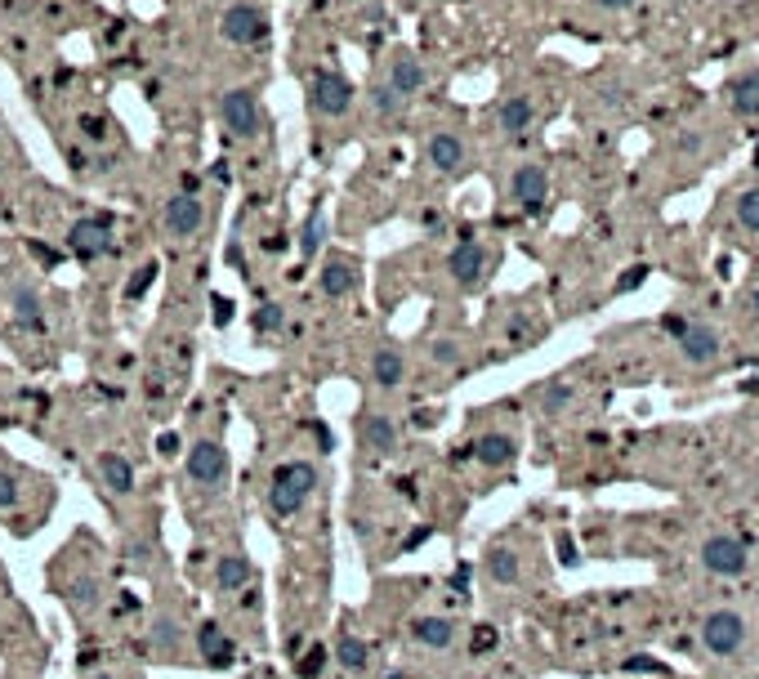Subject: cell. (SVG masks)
I'll list each match as a JSON object with an SVG mask.
<instances>
[{
  "label": "cell",
  "instance_id": "cell-39",
  "mask_svg": "<svg viewBox=\"0 0 759 679\" xmlns=\"http://www.w3.org/2000/svg\"><path fill=\"white\" fill-rule=\"evenodd\" d=\"M81 130H85V135H90V139H103V135H108L103 117H81Z\"/></svg>",
  "mask_w": 759,
  "mask_h": 679
},
{
  "label": "cell",
  "instance_id": "cell-15",
  "mask_svg": "<svg viewBox=\"0 0 759 679\" xmlns=\"http://www.w3.org/2000/svg\"><path fill=\"white\" fill-rule=\"evenodd\" d=\"M474 456H478V465H487V470H505V465H514L518 443L509 434H483L474 443Z\"/></svg>",
  "mask_w": 759,
  "mask_h": 679
},
{
  "label": "cell",
  "instance_id": "cell-18",
  "mask_svg": "<svg viewBox=\"0 0 759 679\" xmlns=\"http://www.w3.org/2000/svg\"><path fill=\"white\" fill-rule=\"evenodd\" d=\"M362 447L376 456H393V447H398V434H393L389 416H380V411H371V416H362Z\"/></svg>",
  "mask_w": 759,
  "mask_h": 679
},
{
  "label": "cell",
  "instance_id": "cell-26",
  "mask_svg": "<svg viewBox=\"0 0 759 679\" xmlns=\"http://www.w3.org/2000/svg\"><path fill=\"white\" fill-rule=\"evenodd\" d=\"M322 242H326V215H322V206H313L300 228V260H313V255L322 251Z\"/></svg>",
  "mask_w": 759,
  "mask_h": 679
},
{
  "label": "cell",
  "instance_id": "cell-27",
  "mask_svg": "<svg viewBox=\"0 0 759 679\" xmlns=\"http://www.w3.org/2000/svg\"><path fill=\"white\" fill-rule=\"evenodd\" d=\"M518 572H523V568H518V554L514 550H505V545H501V550L487 554V577H492L496 586H514Z\"/></svg>",
  "mask_w": 759,
  "mask_h": 679
},
{
  "label": "cell",
  "instance_id": "cell-41",
  "mask_svg": "<svg viewBox=\"0 0 759 679\" xmlns=\"http://www.w3.org/2000/svg\"><path fill=\"white\" fill-rule=\"evenodd\" d=\"M496 644V635H492V626H483V635H474V653H487V648Z\"/></svg>",
  "mask_w": 759,
  "mask_h": 679
},
{
  "label": "cell",
  "instance_id": "cell-25",
  "mask_svg": "<svg viewBox=\"0 0 759 679\" xmlns=\"http://www.w3.org/2000/svg\"><path fill=\"white\" fill-rule=\"evenodd\" d=\"M215 581H219V590H242L246 581H251V559H246V554H224L215 568Z\"/></svg>",
  "mask_w": 759,
  "mask_h": 679
},
{
  "label": "cell",
  "instance_id": "cell-17",
  "mask_svg": "<svg viewBox=\"0 0 759 679\" xmlns=\"http://www.w3.org/2000/svg\"><path fill=\"white\" fill-rule=\"evenodd\" d=\"M197 653H201V662L206 666H228L237 657V648L219 626H201L197 630Z\"/></svg>",
  "mask_w": 759,
  "mask_h": 679
},
{
  "label": "cell",
  "instance_id": "cell-28",
  "mask_svg": "<svg viewBox=\"0 0 759 679\" xmlns=\"http://www.w3.org/2000/svg\"><path fill=\"white\" fill-rule=\"evenodd\" d=\"M733 108L742 117H759V72H746L742 81L733 85Z\"/></svg>",
  "mask_w": 759,
  "mask_h": 679
},
{
  "label": "cell",
  "instance_id": "cell-48",
  "mask_svg": "<svg viewBox=\"0 0 759 679\" xmlns=\"http://www.w3.org/2000/svg\"><path fill=\"white\" fill-rule=\"evenodd\" d=\"M90 679H112V675H90Z\"/></svg>",
  "mask_w": 759,
  "mask_h": 679
},
{
  "label": "cell",
  "instance_id": "cell-11",
  "mask_svg": "<svg viewBox=\"0 0 759 679\" xmlns=\"http://www.w3.org/2000/svg\"><path fill=\"white\" fill-rule=\"evenodd\" d=\"M509 193H514V202L523 210H541L545 197H550V175H545V166H518L514 179H509Z\"/></svg>",
  "mask_w": 759,
  "mask_h": 679
},
{
  "label": "cell",
  "instance_id": "cell-10",
  "mask_svg": "<svg viewBox=\"0 0 759 679\" xmlns=\"http://www.w3.org/2000/svg\"><path fill=\"white\" fill-rule=\"evenodd\" d=\"M206 224V206H201L197 193H179L166 202V228L179 237V242H188V237H197V228Z\"/></svg>",
  "mask_w": 759,
  "mask_h": 679
},
{
  "label": "cell",
  "instance_id": "cell-20",
  "mask_svg": "<svg viewBox=\"0 0 759 679\" xmlns=\"http://www.w3.org/2000/svg\"><path fill=\"white\" fill-rule=\"evenodd\" d=\"M429 166L443 170V175H451V170H460V161H465V143H460L456 135H447V130H438L434 139H429Z\"/></svg>",
  "mask_w": 759,
  "mask_h": 679
},
{
  "label": "cell",
  "instance_id": "cell-19",
  "mask_svg": "<svg viewBox=\"0 0 759 679\" xmlns=\"http://www.w3.org/2000/svg\"><path fill=\"white\" fill-rule=\"evenodd\" d=\"M411 639L420 648H451L456 644V626L447 617H416L411 621Z\"/></svg>",
  "mask_w": 759,
  "mask_h": 679
},
{
  "label": "cell",
  "instance_id": "cell-31",
  "mask_svg": "<svg viewBox=\"0 0 759 679\" xmlns=\"http://www.w3.org/2000/svg\"><path fill=\"white\" fill-rule=\"evenodd\" d=\"M737 224L751 228V233H759V188H751V193L737 197Z\"/></svg>",
  "mask_w": 759,
  "mask_h": 679
},
{
  "label": "cell",
  "instance_id": "cell-47",
  "mask_svg": "<svg viewBox=\"0 0 759 679\" xmlns=\"http://www.w3.org/2000/svg\"><path fill=\"white\" fill-rule=\"evenodd\" d=\"M751 309H755V318H759V286H755V295H751Z\"/></svg>",
  "mask_w": 759,
  "mask_h": 679
},
{
  "label": "cell",
  "instance_id": "cell-42",
  "mask_svg": "<svg viewBox=\"0 0 759 679\" xmlns=\"http://www.w3.org/2000/svg\"><path fill=\"white\" fill-rule=\"evenodd\" d=\"M626 671H657V662H652V657H630Z\"/></svg>",
  "mask_w": 759,
  "mask_h": 679
},
{
  "label": "cell",
  "instance_id": "cell-2",
  "mask_svg": "<svg viewBox=\"0 0 759 679\" xmlns=\"http://www.w3.org/2000/svg\"><path fill=\"white\" fill-rule=\"evenodd\" d=\"M701 644H706V653H715V657H733L737 648L746 644V617L733 608L710 612V617L701 621Z\"/></svg>",
  "mask_w": 759,
  "mask_h": 679
},
{
  "label": "cell",
  "instance_id": "cell-3",
  "mask_svg": "<svg viewBox=\"0 0 759 679\" xmlns=\"http://www.w3.org/2000/svg\"><path fill=\"white\" fill-rule=\"evenodd\" d=\"M188 478L197 487H206V492H219V487L228 483V452L224 443H215V438H201V443L188 447Z\"/></svg>",
  "mask_w": 759,
  "mask_h": 679
},
{
  "label": "cell",
  "instance_id": "cell-8",
  "mask_svg": "<svg viewBox=\"0 0 759 679\" xmlns=\"http://www.w3.org/2000/svg\"><path fill=\"white\" fill-rule=\"evenodd\" d=\"M447 273L456 277L460 291H474V286L487 277V251H483L478 242H469V237H465V242H460L456 251L447 255Z\"/></svg>",
  "mask_w": 759,
  "mask_h": 679
},
{
  "label": "cell",
  "instance_id": "cell-38",
  "mask_svg": "<svg viewBox=\"0 0 759 679\" xmlns=\"http://www.w3.org/2000/svg\"><path fill=\"white\" fill-rule=\"evenodd\" d=\"M76 599L81 604H99V586L94 581H76Z\"/></svg>",
  "mask_w": 759,
  "mask_h": 679
},
{
  "label": "cell",
  "instance_id": "cell-35",
  "mask_svg": "<svg viewBox=\"0 0 759 679\" xmlns=\"http://www.w3.org/2000/svg\"><path fill=\"white\" fill-rule=\"evenodd\" d=\"M429 358H434V362H443V367H451V362L460 358V344H456V340H438L434 349H429Z\"/></svg>",
  "mask_w": 759,
  "mask_h": 679
},
{
  "label": "cell",
  "instance_id": "cell-7",
  "mask_svg": "<svg viewBox=\"0 0 759 679\" xmlns=\"http://www.w3.org/2000/svg\"><path fill=\"white\" fill-rule=\"evenodd\" d=\"M349 103H353L349 76H340V72H317L313 76V108L322 112V117H344Z\"/></svg>",
  "mask_w": 759,
  "mask_h": 679
},
{
  "label": "cell",
  "instance_id": "cell-9",
  "mask_svg": "<svg viewBox=\"0 0 759 679\" xmlns=\"http://www.w3.org/2000/svg\"><path fill=\"white\" fill-rule=\"evenodd\" d=\"M67 242H72V251L81 255V260H99V255H108L112 246V228L108 219H76L72 233H67Z\"/></svg>",
  "mask_w": 759,
  "mask_h": 679
},
{
  "label": "cell",
  "instance_id": "cell-43",
  "mask_svg": "<svg viewBox=\"0 0 759 679\" xmlns=\"http://www.w3.org/2000/svg\"><path fill=\"white\" fill-rule=\"evenodd\" d=\"M643 273H648V269H630V277H621L617 291H630V286H639V282H643Z\"/></svg>",
  "mask_w": 759,
  "mask_h": 679
},
{
  "label": "cell",
  "instance_id": "cell-32",
  "mask_svg": "<svg viewBox=\"0 0 759 679\" xmlns=\"http://www.w3.org/2000/svg\"><path fill=\"white\" fill-rule=\"evenodd\" d=\"M282 322H286L282 304H264V309L255 313V331H259V336H273V331H282Z\"/></svg>",
  "mask_w": 759,
  "mask_h": 679
},
{
  "label": "cell",
  "instance_id": "cell-30",
  "mask_svg": "<svg viewBox=\"0 0 759 679\" xmlns=\"http://www.w3.org/2000/svg\"><path fill=\"white\" fill-rule=\"evenodd\" d=\"M568 403H572V385H568V380H554V385L541 394V411H545V416H559Z\"/></svg>",
  "mask_w": 759,
  "mask_h": 679
},
{
  "label": "cell",
  "instance_id": "cell-6",
  "mask_svg": "<svg viewBox=\"0 0 759 679\" xmlns=\"http://www.w3.org/2000/svg\"><path fill=\"white\" fill-rule=\"evenodd\" d=\"M224 126L233 139H255L259 135V103L255 90H228L224 94Z\"/></svg>",
  "mask_w": 759,
  "mask_h": 679
},
{
  "label": "cell",
  "instance_id": "cell-12",
  "mask_svg": "<svg viewBox=\"0 0 759 679\" xmlns=\"http://www.w3.org/2000/svg\"><path fill=\"white\" fill-rule=\"evenodd\" d=\"M9 313H14V322L23 331H45V304H41V295H36L27 282L9 286Z\"/></svg>",
  "mask_w": 759,
  "mask_h": 679
},
{
  "label": "cell",
  "instance_id": "cell-45",
  "mask_svg": "<svg viewBox=\"0 0 759 679\" xmlns=\"http://www.w3.org/2000/svg\"><path fill=\"white\" fill-rule=\"evenodd\" d=\"M666 331H675V336H684V331H688V322H684V318H666Z\"/></svg>",
  "mask_w": 759,
  "mask_h": 679
},
{
  "label": "cell",
  "instance_id": "cell-13",
  "mask_svg": "<svg viewBox=\"0 0 759 679\" xmlns=\"http://www.w3.org/2000/svg\"><path fill=\"white\" fill-rule=\"evenodd\" d=\"M389 90L398 94V99H411V94H420V90H425V63H420L416 54L402 50L398 59H393V68H389Z\"/></svg>",
  "mask_w": 759,
  "mask_h": 679
},
{
  "label": "cell",
  "instance_id": "cell-44",
  "mask_svg": "<svg viewBox=\"0 0 759 679\" xmlns=\"http://www.w3.org/2000/svg\"><path fill=\"white\" fill-rule=\"evenodd\" d=\"M175 447H179V438H175V434L161 438V456H175Z\"/></svg>",
  "mask_w": 759,
  "mask_h": 679
},
{
  "label": "cell",
  "instance_id": "cell-36",
  "mask_svg": "<svg viewBox=\"0 0 759 679\" xmlns=\"http://www.w3.org/2000/svg\"><path fill=\"white\" fill-rule=\"evenodd\" d=\"M322 666H326V653H322V648H313V653L300 662V679H317V675H322Z\"/></svg>",
  "mask_w": 759,
  "mask_h": 679
},
{
  "label": "cell",
  "instance_id": "cell-22",
  "mask_svg": "<svg viewBox=\"0 0 759 679\" xmlns=\"http://www.w3.org/2000/svg\"><path fill=\"white\" fill-rule=\"evenodd\" d=\"M679 349H684L688 362H710V358H719V336L710 327H688L684 336H679Z\"/></svg>",
  "mask_w": 759,
  "mask_h": 679
},
{
  "label": "cell",
  "instance_id": "cell-21",
  "mask_svg": "<svg viewBox=\"0 0 759 679\" xmlns=\"http://www.w3.org/2000/svg\"><path fill=\"white\" fill-rule=\"evenodd\" d=\"M99 474H103V483H108V492H117V496L134 492V465L121 452H103L99 456Z\"/></svg>",
  "mask_w": 759,
  "mask_h": 679
},
{
  "label": "cell",
  "instance_id": "cell-46",
  "mask_svg": "<svg viewBox=\"0 0 759 679\" xmlns=\"http://www.w3.org/2000/svg\"><path fill=\"white\" fill-rule=\"evenodd\" d=\"M603 9H626V5H634V0H599Z\"/></svg>",
  "mask_w": 759,
  "mask_h": 679
},
{
  "label": "cell",
  "instance_id": "cell-14",
  "mask_svg": "<svg viewBox=\"0 0 759 679\" xmlns=\"http://www.w3.org/2000/svg\"><path fill=\"white\" fill-rule=\"evenodd\" d=\"M371 380H376L380 389H398L402 380H407V358H402L398 344H380V349L371 353Z\"/></svg>",
  "mask_w": 759,
  "mask_h": 679
},
{
  "label": "cell",
  "instance_id": "cell-33",
  "mask_svg": "<svg viewBox=\"0 0 759 679\" xmlns=\"http://www.w3.org/2000/svg\"><path fill=\"white\" fill-rule=\"evenodd\" d=\"M371 108H376L380 117H393V112L402 108V99L389 90V85H371Z\"/></svg>",
  "mask_w": 759,
  "mask_h": 679
},
{
  "label": "cell",
  "instance_id": "cell-16",
  "mask_svg": "<svg viewBox=\"0 0 759 679\" xmlns=\"http://www.w3.org/2000/svg\"><path fill=\"white\" fill-rule=\"evenodd\" d=\"M317 282H322V295L340 300V295H349L353 286H358V264L344 260V255H335V260H326V269H322Z\"/></svg>",
  "mask_w": 759,
  "mask_h": 679
},
{
  "label": "cell",
  "instance_id": "cell-34",
  "mask_svg": "<svg viewBox=\"0 0 759 679\" xmlns=\"http://www.w3.org/2000/svg\"><path fill=\"white\" fill-rule=\"evenodd\" d=\"M157 273H161L157 264H143V269L130 277V286H126V295H130V300H139V295H143V291H148V286H152V277H157Z\"/></svg>",
  "mask_w": 759,
  "mask_h": 679
},
{
  "label": "cell",
  "instance_id": "cell-40",
  "mask_svg": "<svg viewBox=\"0 0 759 679\" xmlns=\"http://www.w3.org/2000/svg\"><path fill=\"white\" fill-rule=\"evenodd\" d=\"M233 322V300H215V327H228Z\"/></svg>",
  "mask_w": 759,
  "mask_h": 679
},
{
  "label": "cell",
  "instance_id": "cell-4",
  "mask_svg": "<svg viewBox=\"0 0 759 679\" xmlns=\"http://www.w3.org/2000/svg\"><path fill=\"white\" fill-rule=\"evenodd\" d=\"M219 32H224V41H233V45H255L268 36V14L259 5H251V0H237V5L224 9Z\"/></svg>",
  "mask_w": 759,
  "mask_h": 679
},
{
  "label": "cell",
  "instance_id": "cell-37",
  "mask_svg": "<svg viewBox=\"0 0 759 679\" xmlns=\"http://www.w3.org/2000/svg\"><path fill=\"white\" fill-rule=\"evenodd\" d=\"M14 501H18V483H14V474L0 470V510H9Z\"/></svg>",
  "mask_w": 759,
  "mask_h": 679
},
{
  "label": "cell",
  "instance_id": "cell-23",
  "mask_svg": "<svg viewBox=\"0 0 759 679\" xmlns=\"http://www.w3.org/2000/svg\"><path fill=\"white\" fill-rule=\"evenodd\" d=\"M496 117H501V130H505V135H523V130L532 126V99H527V94H509Z\"/></svg>",
  "mask_w": 759,
  "mask_h": 679
},
{
  "label": "cell",
  "instance_id": "cell-1",
  "mask_svg": "<svg viewBox=\"0 0 759 679\" xmlns=\"http://www.w3.org/2000/svg\"><path fill=\"white\" fill-rule=\"evenodd\" d=\"M317 487V465L313 461H286L282 470L273 474V487H268V510L273 514H300L309 505Z\"/></svg>",
  "mask_w": 759,
  "mask_h": 679
},
{
  "label": "cell",
  "instance_id": "cell-24",
  "mask_svg": "<svg viewBox=\"0 0 759 679\" xmlns=\"http://www.w3.org/2000/svg\"><path fill=\"white\" fill-rule=\"evenodd\" d=\"M371 662V644L358 635H340L335 639V666H344V671H362V666Z\"/></svg>",
  "mask_w": 759,
  "mask_h": 679
},
{
  "label": "cell",
  "instance_id": "cell-29",
  "mask_svg": "<svg viewBox=\"0 0 759 679\" xmlns=\"http://www.w3.org/2000/svg\"><path fill=\"white\" fill-rule=\"evenodd\" d=\"M179 639H184V630H179L175 617H157V626H152V644H157L161 657H175L179 653Z\"/></svg>",
  "mask_w": 759,
  "mask_h": 679
},
{
  "label": "cell",
  "instance_id": "cell-5",
  "mask_svg": "<svg viewBox=\"0 0 759 679\" xmlns=\"http://www.w3.org/2000/svg\"><path fill=\"white\" fill-rule=\"evenodd\" d=\"M746 563H751V554L737 537H710L701 545V568L715 572V577H742Z\"/></svg>",
  "mask_w": 759,
  "mask_h": 679
}]
</instances>
